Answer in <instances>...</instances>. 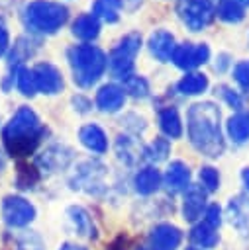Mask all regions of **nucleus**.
Masks as SVG:
<instances>
[{"label":"nucleus","mask_w":249,"mask_h":250,"mask_svg":"<svg viewBox=\"0 0 249 250\" xmlns=\"http://www.w3.org/2000/svg\"><path fill=\"white\" fill-rule=\"evenodd\" d=\"M8 49H10V33L0 20V57H4L8 53Z\"/></svg>","instance_id":"ea45409f"},{"label":"nucleus","mask_w":249,"mask_h":250,"mask_svg":"<svg viewBox=\"0 0 249 250\" xmlns=\"http://www.w3.org/2000/svg\"><path fill=\"white\" fill-rule=\"evenodd\" d=\"M216 14L225 23H239L245 18L243 4H239L237 0H220V6L216 10Z\"/></svg>","instance_id":"c85d7f7f"},{"label":"nucleus","mask_w":249,"mask_h":250,"mask_svg":"<svg viewBox=\"0 0 249 250\" xmlns=\"http://www.w3.org/2000/svg\"><path fill=\"white\" fill-rule=\"evenodd\" d=\"M233 80L239 84L241 90L249 92V61H241L233 68Z\"/></svg>","instance_id":"e433bc0d"},{"label":"nucleus","mask_w":249,"mask_h":250,"mask_svg":"<svg viewBox=\"0 0 249 250\" xmlns=\"http://www.w3.org/2000/svg\"><path fill=\"white\" fill-rule=\"evenodd\" d=\"M2 219L12 229H24L35 219V207L22 195H6L2 199Z\"/></svg>","instance_id":"6e6552de"},{"label":"nucleus","mask_w":249,"mask_h":250,"mask_svg":"<svg viewBox=\"0 0 249 250\" xmlns=\"http://www.w3.org/2000/svg\"><path fill=\"white\" fill-rule=\"evenodd\" d=\"M163 182L171 191L186 189L190 186V168H188V164H184L182 160H173L165 170Z\"/></svg>","instance_id":"a211bd4d"},{"label":"nucleus","mask_w":249,"mask_h":250,"mask_svg":"<svg viewBox=\"0 0 249 250\" xmlns=\"http://www.w3.org/2000/svg\"><path fill=\"white\" fill-rule=\"evenodd\" d=\"M43 137L45 127L37 113L27 105H20L2 129V145L6 152L16 158L29 156Z\"/></svg>","instance_id":"f03ea898"},{"label":"nucleus","mask_w":249,"mask_h":250,"mask_svg":"<svg viewBox=\"0 0 249 250\" xmlns=\"http://www.w3.org/2000/svg\"><path fill=\"white\" fill-rule=\"evenodd\" d=\"M206 195L208 191L202 186H188L182 195V219L188 223H196L200 215L206 211Z\"/></svg>","instance_id":"ddd939ff"},{"label":"nucleus","mask_w":249,"mask_h":250,"mask_svg":"<svg viewBox=\"0 0 249 250\" xmlns=\"http://www.w3.org/2000/svg\"><path fill=\"white\" fill-rule=\"evenodd\" d=\"M225 129H227V135L233 143L241 145V143L249 141V113L239 111V113L231 115L225 123Z\"/></svg>","instance_id":"bb28decb"},{"label":"nucleus","mask_w":249,"mask_h":250,"mask_svg":"<svg viewBox=\"0 0 249 250\" xmlns=\"http://www.w3.org/2000/svg\"><path fill=\"white\" fill-rule=\"evenodd\" d=\"M208 88V76L202 72H186L176 82V92L182 96H198Z\"/></svg>","instance_id":"a878e982"},{"label":"nucleus","mask_w":249,"mask_h":250,"mask_svg":"<svg viewBox=\"0 0 249 250\" xmlns=\"http://www.w3.org/2000/svg\"><path fill=\"white\" fill-rule=\"evenodd\" d=\"M169 152H171V143L163 137H157L151 145L143 146V158L149 162H161L169 156Z\"/></svg>","instance_id":"2f4dec72"},{"label":"nucleus","mask_w":249,"mask_h":250,"mask_svg":"<svg viewBox=\"0 0 249 250\" xmlns=\"http://www.w3.org/2000/svg\"><path fill=\"white\" fill-rule=\"evenodd\" d=\"M33 76H35V84H37V92L45 94V96H55L63 90L65 82H63V74L61 70L51 64V62H37L33 68Z\"/></svg>","instance_id":"9d476101"},{"label":"nucleus","mask_w":249,"mask_h":250,"mask_svg":"<svg viewBox=\"0 0 249 250\" xmlns=\"http://www.w3.org/2000/svg\"><path fill=\"white\" fill-rule=\"evenodd\" d=\"M163 176L155 166H145L133 176V188L139 195H151L161 188Z\"/></svg>","instance_id":"6ab92c4d"},{"label":"nucleus","mask_w":249,"mask_h":250,"mask_svg":"<svg viewBox=\"0 0 249 250\" xmlns=\"http://www.w3.org/2000/svg\"><path fill=\"white\" fill-rule=\"evenodd\" d=\"M141 49V33L139 31H129L125 33L110 51L108 55V68L110 72L124 80L131 74L133 64H135V57Z\"/></svg>","instance_id":"39448f33"},{"label":"nucleus","mask_w":249,"mask_h":250,"mask_svg":"<svg viewBox=\"0 0 249 250\" xmlns=\"http://www.w3.org/2000/svg\"><path fill=\"white\" fill-rule=\"evenodd\" d=\"M139 250H151V248H139Z\"/></svg>","instance_id":"09e8293b"},{"label":"nucleus","mask_w":249,"mask_h":250,"mask_svg":"<svg viewBox=\"0 0 249 250\" xmlns=\"http://www.w3.org/2000/svg\"><path fill=\"white\" fill-rule=\"evenodd\" d=\"M78 141L84 148H88L94 154H104L108 150V137L104 129L96 123H86L78 129Z\"/></svg>","instance_id":"f3484780"},{"label":"nucleus","mask_w":249,"mask_h":250,"mask_svg":"<svg viewBox=\"0 0 249 250\" xmlns=\"http://www.w3.org/2000/svg\"><path fill=\"white\" fill-rule=\"evenodd\" d=\"M198 178H200V186L208 193H212V191H216L220 188V174H218V170L214 166H202L200 172H198Z\"/></svg>","instance_id":"f704fd0d"},{"label":"nucleus","mask_w":249,"mask_h":250,"mask_svg":"<svg viewBox=\"0 0 249 250\" xmlns=\"http://www.w3.org/2000/svg\"><path fill=\"white\" fill-rule=\"evenodd\" d=\"M182 242V230L171 223H159L151 229V250H176Z\"/></svg>","instance_id":"f8f14e48"},{"label":"nucleus","mask_w":249,"mask_h":250,"mask_svg":"<svg viewBox=\"0 0 249 250\" xmlns=\"http://www.w3.org/2000/svg\"><path fill=\"white\" fill-rule=\"evenodd\" d=\"M202 221L208 223V225L214 227V229H220V225H222V209H220V205H218V203L208 205L206 211H204V219H202Z\"/></svg>","instance_id":"4c0bfd02"},{"label":"nucleus","mask_w":249,"mask_h":250,"mask_svg":"<svg viewBox=\"0 0 249 250\" xmlns=\"http://www.w3.org/2000/svg\"><path fill=\"white\" fill-rule=\"evenodd\" d=\"M16 250H45V244L37 232L24 230L16 236Z\"/></svg>","instance_id":"473e14b6"},{"label":"nucleus","mask_w":249,"mask_h":250,"mask_svg":"<svg viewBox=\"0 0 249 250\" xmlns=\"http://www.w3.org/2000/svg\"><path fill=\"white\" fill-rule=\"evenodd\" d=\"M37 47H39V41L37 39H33V37H20L18 41H16V45H14V49H12V53H10V68H20V66H24L22 62L24 61H27L35 51H37Z\"/></svg>","instance_id":"393cba45"},{"label":"nucleus","mask_w":249,"mask_h":250,"mask_svg":"<svg viewBox=\"0 0 249 250\" xmlns=\"http://www.w3.org/2000/svg\"><path fill=\"white\" fill-rule=\"evenodd\" d=\"M116 154L124 164L133 166V164H137L139 158H143V148L133 141V137L120 135L116 141Z\"/></svg>","instance_id":"b1692460"},{"label":"nucleus","mask_w":249,"mask_h":250,"mask_svg":"<svg viewBox=\"0 0 249 250\" xmlns=\"http://www.w3.org/2000/svg\"><path fill=\"white\" fill-rule=\"evenodd\" d=\"M159 127H161L165 137L180 139V135H182V121H180V115H178L176 107L167 105V107H163L159 111Z\"/></svg>","instance_id":"5701e85b"},{"label":"nucleus","mask_w":249,"mask_h":250,"mask_svg":"<svg viewBox=\"0 0 249 250\" xmlns=\"http://www.w3.org/2000/svg\"><path fill=\"white\" fill-rule=\"evenodd\" d=\"M122 8H124V0H94L90 14L106 23H116L120 20Z\"/></svg>","instance_id":"cd10ccee"},{"label":"nucleus","mask_w":249,"mask_h":250,"mask_svg":"<svg viewBox=\"0 0 249 250\" xmlns=\"http://www.w3.org/2000/svg\"><path fill=\"white\" fill-rule=\"evenodd\" d=\"M71 31H73L75 37H78L82 41H92L100 33V20L96 16H92V14H80L73 21Z\"/></svg>","instance_id":"4be33fe9"},{"label":"nucleus","mask_w":249,"mask_h":250,"mask_svg":"<svg viewBox=\"0 0 249 250\" xmlns=\"http://www.w3.org/2000/svg\"><path fill=\"white\" fill-rule=\"evenodd\" d=\"M147 47L151 51V55L161 61V62H169L173 59V53H174V37L171 31L167 29H155L151 35H149V41H147Z\"/></svg>","instance_id":"dca6fc26"},{"label":"nucleus","mask_w":249,"mask_h":250,"mask_svg":"<svg viewBox=\"0 0 249 250\" xmlns=\"http://www.w3.org/2000/svg\"><path fill=\"white\" fill-rule=\"evenodd\" d=\"M210 59V47L206 43H180L174 47L173 62L180 70H194L196 66L208 62Z\"/></svg>","instance_id":"1a4fd4ad"},{"label":"nucleus","mask_w":249,"mask_h":250,"mask_svg":"<svg viewBox=\"0 0 249 250\" xmlns=\"http://www.w3.org/2000/svg\"><path fill=\"white\" fill-rule=\"evenodd\" d=\"M122 88H124L125 96L129 94L131 98H137V100H143L149 96V82L141 74H129L127 78H124Z\"/></svg>","instance_id":"c756f323"},{"label":"nucleus","mask_w":249,"mask_h":250,"mask_svg":"<svg viewBox=\"0 0 249 250\" xmlns=\"http://www.w3.org/2000/svg\"><path fill=\"white\" fill-rule=\"evenodd\" d=\"M239 4H243V6H249V0H237Z\"/></svg>","instance_id":"49530a36"},{"label":"nucleus","mask_w":249,"mask_h":250,"mask_svg":"<svg viewBox=\"0 0 249 250\" xmlns=\"http://www.w3.org/2000/svg\"><path fill=\"white\" fill-rule=\"evenodd\" d=\"M216 92L225 100V104L231 107V109H241L243 107V100H241V96H239V92H235V90H231L229 86H225V84H222V86H218L216 88Z\"/></svg>","instance_id":"c9c22d12"},{"label":"nucleus","mask_w":249,"mask_h":250,"mask_svg":"<svg viewBox=\"0 0 249 250\" xmlns=\"http://www.w3.org/2000/svg\"><path fill=\"white\" fill-rule=\"evenodd\" d=\"M190 242L202 250H210V248H216L218 242H220V234H218V229L210 227L208 223L200 221L196 223L192 229H190Z\"/></svg>","instance_id":"412c9836"},{"label":"nucleus","mask_w":249,"mask_h":250,"mask_svg":"<svg viewBox=\"0 0 249 250\" xmlns=\"http://www.w3.org/2000/svg\"><path fill=\"white\" fill-rule=\"evenodd\" d=\"M127 246H129V238H127L125 234H120V236H116V238L106 246V250H127Z\"/></svg>","instance_id":"a19ab883"},{"label":"nucleus","mask_w":249,"mask_h":250,"mask_svg":"<svg viewBox=\"0 0 249 250\" xmlns=\"http://www.w3.org/2000/svg\"><path fill=\"white\" fill-rule=\"evenodd\" d=\"M227 66H229V55H227V53H222V55H218L214 68H216L218 72H224Z\"/></svg>","instance_id":"79ce46f5"},{"label":"nucleus","mask_w":249,"mask_h":250,"mask_svg":"<svg viewBox=\"0 0 249 250\" xmlns=\"http://www.w3.org/2000/svg\"><path fill=\"white\" fill-rule=\"evenodd\" d=\"M4 166H6V158H4V152H2V148H0V172L4 170Z\"/></svg>","instance_id":"a18cd8bd"},{"label":"nucleus","mask_w":249,"mask_h":250,"mask_svg":"<svg viewBox=\"0 0 249 250\" xmlns=\"http://www.w3.org/2000/svg\"><path fill=\"white\" fill-rule=\"evenodd\" d=\"M180 21L190 31H202L216 16V6L212 0H184L178 6Z\"/></svg>","instance_id":"0eeeda50"},{"label":"nucleus","mask_w":249,"mask_h":250,"mask_svg":"<svg viewBox=\"0 0 249 250\" xmlns=\"http://www.w3.org/2000/svg\"><path fill=\"white\" fill-rule=\"evenodd\" d=\"M125 104V92L120 84H104L96 92V107L104 113H116L124 107Z\"/></svg>","instance_id":"2eb2a0df"},{"label":"nucleus","mask_w":249,"mask_h":250,"mask_svg":"<svg viewBox=\"0 0 249 250\" xmlns=\"http://www.w3.org/2000/svg\"><path fill=\"white\" fill-rule=\"evenodd\" d=\"M59 250H88V248L82 244H76V242H63L59 246Z\"/></svg>","instance_id":"37998d69"},{"label":"nucleus","mask_w":249,"mask_h":250,"mask_svg":"<svg viewBox=\"0 0 249 250\" xmlns=\"http://www.w3.org/2000/svg\"><path fill=\"white\" fill-rule=\"evenodd\" d=\"M225 217L241 236H249V197L245 195L231 197L225 209Z\"/></svg>","instance_id":"4468645a"},{"label":"nucleus","mask_w":249,"mask_h":250,"mask_svg":"<svg viewBox=\"0 0 249 250\" xmlns=\"http://www.w3.org/2000/svg\"><path fill=\"white\" fill-rule=\"evenodd\" d=\"M71 104H73L75 111H78V113H86V111H90V107H92V102H90L86 96H82V94L73 96Z\"/></svg>","instance_id":"58836bf2"},{"label":"nucleus","mask_w":249,"mask_h":250,"mask_svg":"<svg viewBox=\"0 0 249 250\" xmlns=\"http://www.w3.org/2000/svg\"><path fill=\"white\" fill-rule=\"evenodd\" d=\"M241 182H243V186L249 189V168H243V172H241Z\"/></svg>","instance_id":"c03bdc74"},{"label":"nucleus","mask_w":249,"mask_h":250,"mask_svg":"<svg viewBox=\"0 0 249 250\" xmlns=\"http://www.w3.org/2000/svg\"><path fill=\"white\" fill-rule=\"evenodd\" d=\"M73 160V148L67 145H51L37 156V168L43 172H59Z\"/></svg>","instance_id":"9b49d317"},{"label":"nucleus","mask_w":249,"mask_h":250,"mask_svg":"<svg viewBox=\"0 0 249 250\" xmlns=\"http://www.w3.org/2000/svg\"><path fill=\"white\" fill-rule=\"evenodd\" d=\"M67 219L69 223L73 225V230L78 234V236H84V238H92L96 236L94 234V223H92V217L88 215V211L80 205H71L67 209Z\"/></svg>","instance_id":"aec40b11"},{"label":"nucleus","mask_w":249,"mask_h":250,"mask_svg":"<svg viewBox=\"0 0 249 250\" xmlns=\"http://www.w3.org/2000/svg\"><path fill=\"white\" fill-rule=\"evenodd\" d=\"M106 174H108V168L100 160L86 158V160H80L73 168V172L69 176V184L76 191L98 195L106 188Z\"/></svg>","instance_id":"423d86ee"},{"label":"nucleus","mask_w":249,"mask_h":250,"mask_svg":"<svg viewBox=\"0 0 249 250\" xmlns=\"http://www.w3.org/2000/svg\"><path fill=\"white\" fill-rule=\"evenodd\" d=\"M39 180V172L37 166H27V164H20L18 168V176H16V184L20 189H29L37 184Z\"/></svg>","instance_id":"72a5a7b5"},{"label":"nucleus","mask_w":249,"mask_h":250,"mask_svg":"<svg viewBox=\"0 0 249 250\" xmlns=\"http://www.w3.org/2000/svg\"><path fill=\"white\" fill-rule=\"evenodd\" d=\"M16 88L25 98H31V96L37 94V84H35V76H33V70L31 68L20 66L16 70Z\"/></svg>","instance_id":"7c9ffc66"},{"label":"nucleus","mask_w":249,"mask_h":250,"mask_svg":"<svg viewBox=\"0 0 249 250\" xmlns=\"http://www.w3.org/2000/svg\"><path fill=\"white\" fill-rule=\"evenodd\" d=\"M186 129L190 145L208 158L224 154L225 143L220 129V109L214 102H196L188 107Z\"/></svg>","instance_id":"f257e3e1"},{"label":"nucleus","mask_w":249,"mask_h":250,"mask_svg":"<svg viewBox=\"0 0 249 250\" xmlns=\"http://www.w3.org/2000/svg\"><path fill=\"white\" fill-rule=\"evenodd\" d=\"M184 250H200V248H196V246H188V248H184Z\"/></svg>","instance_id":"de8ad7c7"},{"label":"nucleus","mask_w":249,"mask_h":250,"mask_svg":"<svg viewBox=\"0 0 249 250\" xmlns=\"http://www.w3.org/2000/svg\"><path fill=\"white\" fill-rule=\"evenodd\" d=\"M67 61L73 70V80L80 88L94 86L108 68L106 53L100 47L90 45V43L73 45L67 51Z\"/></svg>","instance_id":"7ed1b4c3"},{"label":"nucleus","mask_w":249,"mask_h":250,"mask_svg":"<svg viewBox=\"0 0 249 250\" xmlns=\"http://www.w3.org/2000/svg\"><path fill=\"white\" fill-rule=\"evenodd\" d=\"M69 20V10L61 2L53 0H33L24 6L22 21L31 33L53 35Z\"/></svg>","instance_id":"20e7f679"}]
</instances>
